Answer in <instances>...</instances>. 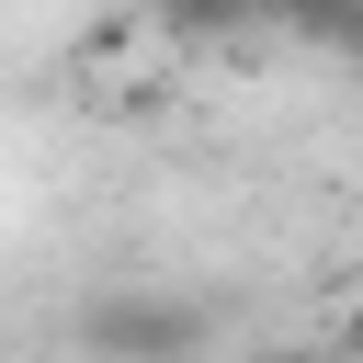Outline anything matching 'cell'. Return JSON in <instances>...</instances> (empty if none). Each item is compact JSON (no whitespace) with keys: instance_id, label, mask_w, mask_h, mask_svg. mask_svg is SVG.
Wrapping results in <instances>:
<instances>
[{"instance_id":"obj_1","label":"cell","mask_w":363,"mask_h":363,"mask_svg":"<svg viewBox=\"0 0 363 363\" xmlns=\"http://www.w3.org/2000/svg\"><path fill=\"white\" fill-rule=\"evenodd\" d=\"M79 340H91V363H182L193 352V306H170V295H102L79 318Z\"/></svg>"},{"instance_id":"obj_2","label":"cell","mask_w":363,"mask_h":363,"mask_svg":"<svg viewBox=\"0 0 363 363\" xmlns=\"http://www.w3.org/2000/svg\"><path fill=\"white\" fill-rule=\"evenodd\" d=\"M238 23H284V34H318V45H352V0H238Z\"/></svg>"},{"instance_id":"obj_3","label":"cell","mask_w":363,"mask_h":363,"mask_svg":"<svg viewBox=\"0 0 363 363\" xmlns=\"http://www.w3.org/2000/svg\"><path fill=\"white\" fill-rule=\"evenodd\" d=\"M159 11H170L182 34H227V23H238V0H159Z\"/></svg>"}]
</instances>
